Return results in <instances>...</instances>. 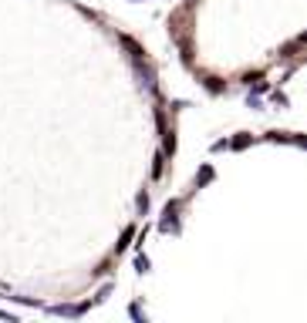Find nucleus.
Segmentation results:
<instances>
[{
  "label": "nucleus",
  "instance_id": "3",
  "mask_svg": "<svg viewBox=\"0 0 307 323\" xmlns=\"http://www.w3.org/2000/svg\"><path fill=\"white\" fill-rule=\"evenodd\" d=\"M203 81H206V88H210V91H220V81H216V77H203Z\"/></svg>",
  "mask_w": 307,
  "mask_h": 323
},
{
  "label": "nucleus",
  "instance_id": "2",
  "mask_svg": "<svg viewBox=\"0 0 307 323\" xmlns=\"http://www.w3.org/2000/svg\"><path fill=\"white\" fill-rule=\"evenodd\" d=\"M250 145V135H240V138H233V148H246Z\"/></svg>",
  "mask_w": 307,
  "mask_h": 323
},
{
  "label": "nucleus",
  "instance_id": "1",
  "mask_svg": "<svg viewBox=\"0 0 307 323\" xmlns=\"http://www.w3.org/2000/svg\"><path fill=\"white\" fill-rule=\"evenodd\" d=\"M118 44H122V47H125V51H129V54L135 58V61H142V58H145V47H142L139 41H132L129 34H122V37H118Z\"/></svg>",
  "mask_w": 307,
  "mask_h": 323
}]
</instances>
